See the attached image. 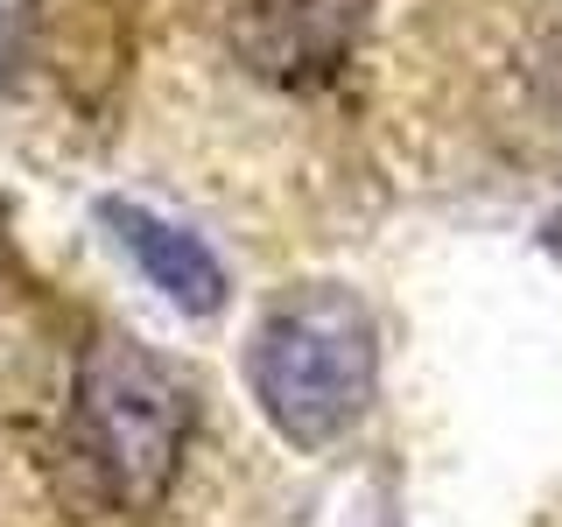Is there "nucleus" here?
I'll use <instances>...</instances> for the list:
<instances>
[{
    "label": "nucleus",
    "mask_w": 562,
    "mask_h": 527,
    "mask_svg": "<svg viewBox=\"0 0 562 527\" xmlns=\"http://www.w3.org/2000/svg\"><path fill=\"white\" fill-rule=\"evenodd\" d=\"M373 373H380V330L373 310L345 281H303V289L274 295L268 316L254 324V351H246L254 401L303 450L338 444L366 415Z\"/></svg>",
    "instance_id": "obj_1"
},
{
    "label": "nucleus",
    "mask_w": 562,
    "mask_h": 527,
    "mask_svg": "<svg viewBox=\"0 0 562 527\" xmlns=\"http://www.w3.org/2000/svg\"><path fill=\"white\" fill-rule=\"evenodd\" d=\"M78 436L99 479L127 506L162 500L190 436V386L134 338H99L78 366Z\"/></svg>",
    "instance_id": "obj_2"
},
{
    "label": "nucleus",
    "mask_w": 562,
    "mask_h": 527,
    "mask_svg": "<svg viewBox=\"0 0 562 527\" xmlns=\"http://www.w3.org/2000/svg\"><path fill=\"white\" fill-rule=\"evenodd\" d=\"M99 218L113 225V239L127 246V260L169 295L176 310L204 316V310H218V303H225V268L211 260V246H204L198 233H183V225L155 218L148 204H127V198H105V204H99Z\"/></svg>",
    "instance_id": "obj_3"
},
{
    "label": "nucleus",
    "mask_w": 562,
    "mask_h": 527,
    "mask_svg": "<svg viewBox=\"0 0 562 527\" xmlns=\"http://www.w3.org/2000/svg\"><path fill=\"white\" fill-rule=\"evenodd\" d=\"M29 29H35V0H0V85L29 57Z\"/></svg>",
    "instance_id": "obj_4"
}]
</instances>
